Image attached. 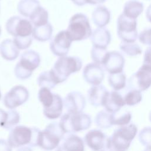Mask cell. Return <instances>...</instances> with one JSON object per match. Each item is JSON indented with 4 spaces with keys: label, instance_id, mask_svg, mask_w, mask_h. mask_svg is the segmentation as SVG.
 I'll use <instances>...</instances> for the list:
<instances>
[{
    "label": "cell",
    "instance_id": "f6af8a7d",
    "mask_svg": "<svg viewBox=\"0 0 151 151\" xmlns=\"http://www.w3.org/2000/svg\"><path fill=\"white\" fill-rule=\"evenodd\" d=\"M71 1L75 5H76L77 6H83V5L87 4L85 0H71Z\"/></svg>",
    "mask_w": 151,
    "mask_h": 151
},
{
    "label": "cell",
    "instance_id": "d6a6232c",
    "mask_svg": "<svg viewBox=\"0 0 151 151\" xmlns=\"http://www.w3.org/2000/svg\"><path fill=\"white\" fill-rule=\"evenodd\" d=\"M132 113L127 110L120 113V111L116 113H112V124L119 127L126 126L130 123L132 120Z\"/></svg>",
    "mask_w": 151,
    "mask_h": 151
},
{
    "label": "cell",
    "instance_id": "cb8c5ba5",
    "mask_svg": "<svg viewBox=\"0 0 151 151\" xmlns=\"http://www.w3.org/2000/svg\"><path fill=\"white\" fill-rule=\"evenodd\" d=\"M143 4L137 0H129L127 1L123 8L122 14L127 18L136 19L143 12Z\"/></svg>",
    "mask_w": 151,
    "mask_h": 151
},
{
    "label": "cell",
    "instance_id": "e0dca14e",
    "mask_svg": "<svg viewBox=\"0 0 151 151\" xmlns=\"http://www.w3.org/2000/svg\"><path fill=\"white\" fill-rule=\"evenodd\" d=\"M124 97L117 91H109L106 94L102 106L110 113H116L125 106Z\"/></svg>",
    "mask_w": 151,
    "mask_h": 151
},
{
    "label": "cell",
    "instance_id": "2e32d148",
    "mask_svg": "<svg viewBox=\"0 0 151 151\" xmlns=\"http://www.w3.org/2000/svg\"><path fill=\"white\" fill-rule=\"evenodd\" d=\"M107 137L101 130H89L84 137V142L91 150L101 151L106 148Z\"/></svg>",
    "mask_w": 151,
    "mask_h": 151
},
{
    "label": "cell",
    "instance_id": "681fc988",
    "mask_svg": "<svg viewBox=\"0 0 151 151\" xmlns=\"http://www.w3.org/2000/svg\"><path fill=\"white\" fill-rule=\"evenodd\" d=\"M1 97H2V95H1V90H0V100L1 99Z\"/></svg>",
    "mask_w": 151,
    "mask_h": 151
},
{
    "label": "cell",
    "instance_id": "ab89813d",
    "mask_svg": "<svg viewBox=\"0 0 151 151\" xmlns=\"http://www.w3.org/2000/svg\"><path fill=\"white\" fill-rule=\"evenodd\" d=\"M143 64L151 67V46L148 47L144 52Z\"/></svg>",
    "mask_w": 151,
    "mask_h": 151
},
{
    "label": "cell",
    "instance_id": "5bb4252c",
    "mask_svg": "<svg viewBox=\"0 0 151 151\" xmlns=\"http://www.w3.org/2000/svg\"><path fill=\"white\" fill-rule=\"evenodd\" d=\"M64 107L69 113H78L83 112L86 105V100L84 95L77 91L68 93L63 100Z\"/></svg>",
    "mask_w": 151,
    "mask_h": 151
},
{
    "label": "cell",
    "instance_id": "f546056e",
    "mask_svg": "<svg viewBox=\"0 0 151 151\" xmlns=\"http://www.w3.org/2000/svg\"><path fill=\"white\" fill-rule=\"evenodd\" d=\"M95 124L100 129H109L113 126L112 113L108 111L101 110L99 111L94 117Z\"/></svg>",
    "mask_w": 151,
    "mask_h": 151
},
{
    "label": "cell",
    "instance_id": "74e56055",
    "mask_svg": "<svg viewBox=\"0 0 151 151\" xmlns=\"http://www.w3.org/2000/svg\"><path fill=\"white\" fill-rule=\"evenodd\" d=\"M13 41L19 50H25L29 48L31 45L32 37V35L28 37H14Z\"/></svg>",
    "mask_w": 151,
    "mask_h": 151
},
{
    "label": "cell",
    "instance_id": "52a82bcc",
    "mask_svg": "<svg viewBox=\"0 0 151 151\" xmlns=\"http://www.w3.org/2000/svg\"><path fill=\"white\" fill-rule=\"evenodd\" d=\"M40 63L41 58L37 52L32 50L24 52L14 68L15 77L21 80L29 78Z\"/></svg>",
    "mask_w": 151,
    "mask_h": 151
},
{
    "label": "cell",
    "instance_id": "ffe728a7",
    "mask_svg": "<svg viewBox=\"0 0 151 151\" xmlns=\"http://www.w3.org/2000/svg\"><path fill=\"white\" fill-rule=\"evenodd\" d=\"M109 91L103 85L92 86L87 91V100L94 107L102 106L104 98Z\"/></svg>",
    "mask_w": 151,
    "mask_h": 151
},
{
    "label": "cell",
    "instance_id": "4dcf8cb0",
    "mask_svg": "<svg viewBox=\"0 0 151 151\" xmlns=\"http://www.w3.org/2000/svg\"><path fill=\"white\" fill-rule=\"evenodd\" d=\"M55 94L52 93L50 89L41 87L38 90V99L43 106V109L48 108L54 102Z\"/></svg>",
    "mask_w": 151,
    "mask_h": 151
},
{
    "label": "cell",
    "instance_id": "7bdbcfd3",
    "mask_svg": "<svg viewBox=\"0 0 151 151\" xmlns=\"http://www.w3.org/2000/svg\"><path fill=\"white\" fill-rule=\"evenodd\" d=\"M86 4L90 5H98L104 3L106 0H85Z\"/></svg>",
    "mask_w": 151,
    "mask_h": 151
},
{
    "label": "cell",
    "instance_id": "bcb514c9",
    "mask_svg": "<svg viewBox=\"0 0 151 151\" xmlns=\"http://www.w3.org/2000/svg\"><path fill=\"white\" fill-rule=\"evenodd\" d=\"M16 151H33L31 147L29 146H23L18 148Z\"/></svg>",
    "mask_w": 151,
    "mask_h": 151
},
{
    "label": "cell",
    "instance_id": "7dc6e473",
    "mask_svg": "<svg viewBox=\"0 0 151 151\" xmlns=\"http://www.w3.org/2000/svg\"><path fill=\"white\" fill-rule=\"evenodd\" d=\"M143 151H151V147H146Z\"/></svg>",
    "mask_w": 151,
    "mask_h": 151
},
{
    "label": "cell",
    "instance_id": "60d3db41",
    "mask_svg": "<svg viewBox=\"0 0 151 151\" xmlns=\"http://www.w3.org/2000/svg\"><path fill=\"white\" fill-rule=\"evenodd\" d=\"M12 147L9 144L8 140L0 139V151H12Z\"/></svg>",
    "mask_w": 151,
    "mask_h": 151
},
{
    "label": "cell",
    "instance_id": "c3c4849f",
    "mask_svg": "<svg viewBox=\"0 0 151 151\" xmlns=\"http://www.w3.org/2000/svg\"><path fill=\"white\" fill-rule=\"evenodd\" d=\"M149 121L151 123V110H150V112L149 113Z\"/></svg>",
    "mask_w": 151,
    "mask_h": 151
},
{
    "label": "cell",
    "instance_id": "ba28073f",
    "mask_svg": "<svg viewBox=\"0 0 151 151\" xmlns=\"http://www.w3.org/2000/svg\"><path fill=\"white\" fill-rule=\"evenodd\" d=\"M117 34L122 42H135L139 35L137 20L120 14L117 19Z\"/></svg>",
    "mask_w": 151,
    "mask_h": 151
},
{
    "label": "cell",
    "instance_id": "484cf974",
    "mask_svg": "<svg viewBox=\"0 0 151 151\" xmlns=\"http://www.w3.org/2000/svg\"><path fill=\"white\" fill-rule=\"evenodd\" d=\"M41 6L38 0H21L17 5L18 12L25 17H29L32 13Z\"/></svg>",
    "mask_w": 151,
    "mask_h": 151
},
{
    "label": "cell",
    "instance_id": "5b68a950",
    "mask_svg": "<svg viewBox=\"0 0 151 151\" xmlns=\"http://www.w3.org/2000/svg\"><path fill=\"white\" fill-rule=\"evenodd\" d=\"M64 134L59 123L51 122L44 129L40 130L37 147L46 151L52 150L59 146L64 137Z\"/></svg>",
    "mask_w": 151,
    "mask_h": 151
},
{
    "label": "cell",
    "instance_id": "f1b7e54d",
    "mask_svg": "<svg viewBox=\"0 0 151 151\" xmlns=\"http://www.w3.org/2000/svg\"><path fill=\"white\" fill-rule=\"evenodd\" d=\"M37 84L40 88L45 87L50 90L58 84L51 70L41 73L37 78Z\"/></svg>",
    "mask_w": 151,
    "mask_h": 151
},
{
    "label": "cell",
    "instance_id": "44dd1931",
    "mask_svg": "<svg viewBox=\"0 0 151 151\" xmlns=\"http://www.w3.org/2000/svg\"><path fill=\"white\" fill-rule=\"evenodd\" d=\"M91 19L94 24L98 28H103L110 21L111 12L104 5H98L93 10Z\"/></svg>",
    "mask_w": 151,
    "mask_h": 151
},
{
    "label": "cell",
    "instance_id": "836d02e7",
    "mask_svg": "<svg viewBox=\"0 0 151 151\" xmlns=\"http://www.w3.org/2000/svg\"><path fill=\"white\" fill-rule=\"evenodd\" d=\"M142 99V91L136 89H129L124 96L125 104L128 106H133L140 103Z\"/></svg>",
    "mask_w": 151,
    "mask_h": 151
},
{
    "label": "cell",
    "instance_id": "8992f818",
    "mask_svg": "<svg viewBox=\"0 0 151 151\" xmlns=\"http://www.w3.org/2000/svg\"><path fill=\"white\" fill-rule=\"evenodd\" d=\"M66 31L73 41L86 40L90 37L93 32L88 18L83 13H77L71 17Z\"/></svg>",
    "mask_w": 151,
    "mask_h": 151
},
{
    "label": "cell",
    "instance_id": "30bf717a",
    "mask_svg": "<svg viewBox=\"0 0 151 151\" xmlns=\"http://www.w3.org/2000/svg\"><path fill=\"white\" fill-rule=\"evenodd\" d=\"M5 29L14 37L31 36L33 31L32 24L29 20L19 16L10 17L5 24Z\"/></svg>",
    "mask_w": 151,
    "mask_h": 151
},
{
    "label": "cell",
    "instance_id": "e575fe53",
    "mask_svg": "<svg viewBox=\"0 0 151 151\" xmlns=\"http://www.w3.org/2000/svg\"><path fill=\"white\" fill-rule=\"evenodd\" d=\"M20 121V115L15 110H9L7 111V116L5 122L2 128L6 130H11L17 126Z\"/></svg>",
    "mask_w": 151,
    "mask_h": 151
},
{
    "label": "cell",
    "instance_id": "4fadbf2b",
    "mask_svg": "<svg viewBox=\"0 0 151 151\" xmlns=\"http://www.w3.org/2000/svg\"><path fill=\"white\" fill-rule=\"evenodd\" d=\"M124 65V57L117 51H108L101 64L104 70L109 74L123 72Z\"/></svg>",
    "mask_w": 151,
    "mask_h": 151
},
{
    "label": "cell",
    "instance_id": "816d5d0a",
    "mask_svg": "<svg viewBox=\"0 0 151 151\" xmlns=\"http://www.w3.org/2000/svg\"><path fill=\"white\" fill-rule=\"evenodd\" d=\"M101 151H105V150H101Z\"/></svg>",
    "mask_w": 151,
    "mask_h": 151
},
{
    "label": "cell",
    "instance_id": "9c48e42d",
    "mask_svg": "<svg viewBox=\"0 0 151 151\" xmlns=\"http://www.w3.org/2000/svg\"><path fill=\"white\" fill-rule=\"evenodd\" d=\"M129 89L144 91L151 86V67L143 64L127 81Z\"/></svg>",
    "mask_w": 151,
    "mask_h": 151
},
{
    "label": "cell",
    "instance_id": "8fae6325",
    "mask_svg": "<svg viewBox=\"0 0 151 151\" xmlns=\"http://www.w3.org/2000/svg\"><path fill=\"white\" fill-rule=\"evenodd\" d=\"M29 97L28 89L22 85L12 87L4 96L3 103L9 110H14L27 101Z\"/></svg>",
    "mask_w": 151,
    "mask_h": 151
},
{
    "label": "cell",
    "instance_id": "3957f363",
    "mask_svg": "<svg viewBox=\"0 0 151 151\" xmlns=\"http://www.w3.org/2000/svg\"><path fill=\"white\" fill-rule=\"evenodd\" d=\"M81 60L75 56H64L57 59L50 70L57 84L65 81L73 73L79 71L82 68Z\"/></svg>",
    "mask_w": 151,
    "mask_h": 151
},
{
    "label": "cell",
    "instance_id": "d590c367",
    "mask_svg": "<svg viewBox=\"0 0 151 151\" xmlns=\"http://www.w3.org/2000/svg\"><path fill=\"white\" fill-rule=\"evenodd\" d=\"M139 142L144 146L151 147V127H145L139 132L138 135Z\"/></svg>",
    "mask_w": 151,
    "mask_h": 151
},
{
    "label": "cell",
    "instance_id": "ee69618b",
    "mask_svg": "<svg viewBox=\"0 0 151 151\" xmlns=\"http://www.w3.org/2000/svg\"><path fill=\"white\" fill-rule=\"evenodd\" d=\"M146 18L147 20L151 23V4L147 6L146 10Z\"/></svg>",
    "mask_w": 151,
    "mask_h": 151
},
{
    "label": "cell",
    "instance_id": "b9f144b4",
    "mask_svg": "<svg viewBox=\"0 0 151 151\" xmlns=\"http://www.w3.org/2000/svg\"><path fill=\"white\" fill-rule=\"evenodd\" d=\"M7 116V111H5L0 108V127H2L4 124Z\"/></svg>",
    "mask_w": 151,
    "mask_h": 151
},
{
    "label": "cell",
    "instance_id": "d4e9b609",
    "mask_svg": "<svg viewBox=\"0 0 151 151\" xmlns=\"http://www.w3.org/2000/svg\"><path fill=\"white\" fill-rule=\"evenodd\" d=\"M52 31V26L50 23L48 22L44 25L34 27L33 28L32 36L38 41L45 42L51 39Z\"/></svg>",
    "mask_w": 151,
    "mask_h": 151
},
{
    "label": "cell",
    "instance_id": "9a60e30c",
    "mask_svg": "<svg viewBox=\"0 0 151 151\" xmlns=\"http://www.w3.org/2000/svg\"><path fill=\"white\" fill-rule=\"evenodd\" d=\"M104 76V70L102 65L94 62L87 64L83 70L84 80L92 86L101 84Z\"/></svg>",
    "mask_w": 151,
    "mask_h": 151
},
{
    "label": "cell",
    "instance_id": "6da1fadb",
    "mask_svg": "<svg viewBox=\"0 0 151 151\" xmlns=\"http://www.w3.org/2000/svg\"><path fill=\"white\" fill-rule=\"evenodd\" d=\"M137 127L133 123L120 126L107 137L106 148L108 151H127L137 133Z\"/></svg>",
    "mask_w": 151,
    "mask_h": 151
},
{
    "label": "cell",
    "instance_id": "f35d334b",
    "mask_svg": "<svg viewBox=\"0 0 151 151\" xmlns=\"http://www.w3.org/2000/svg\"><path fill=\"white\" fill-rule=\"evenodd\" d=\"M138 39L140 43L143 45L151 46V27L146 28L142 31L139 35Z\"/></svg>",
    "mask_w": 151,
    "mask_h": 151
},
{
    "label": "cell",
    "instance_id": "277c9868",
    "mask_svg": "<svg viewBox=\"0 0 151 151\" xmlns=\"http://www.w3.org/2000/svg\"><path fill=\"white\" fill-rule=\"evenodd\" d=\"M90 116L83 112L65 113L61 116L59 124L64 133L73 134L88 129L91 125Z\"/></svg>",
    "mask_w": 151,
    "mask_h": 151
},
{
    "label": "cell",
    "instance_id": "4316f807",
    "mask_svg": "<svg viewBox=\"0 0 151 151\" xmlns=\"http://www.w3.org/2000/svg\"><path fill=\"white\" fill-rule=\"evenodd\" d=\"M107 80L110 86L117 91L124 88L127 84V77L123 72L109 74Z\"/></svg>",
    "mask_w": 151,
    "mask_h": 151
},
{
    "label": "cell",
    "instance_id": "7a4b0ae2",
    "mask_svg": "<svg viewBox=\"0 0 151 151\" xmlns=\"http://www.w3.org/2000/svg\"><path fill=\"white\" fill-rule=\"evenodd\" d=\"M40 132V130L37 127L16 126L10 130L7 140L12 148L23 146L37 147Z\"/></svg>",
    "mask_w": 151,
    "mask_h": 151
},
{
    "label": "cell",
    "instance_id": "f907efd6",
    "mask_svg": "<svg viewBox=\"0 0 151 151\" xmlns=\"http://www.w3.org/2000/svg\"><path fill=\"white\" fill-rule=\"evenodd\" d=\"M1 34V26H0V35Z\"/></svg>",
    "mask_w": 151,
    "mask_h": 151
},
{
    "label": "cell",
    "instance_id": "1f68e13d",
    "mask_svg": "<svg viewBox=\"0 0 151 151\" xmlns=\"http://www.w3.org/2000/svg\"><path fill=\"white\" fill-rule=\"evenodd\" d=\"M119 48L123 54L130 56L134 57L139 55L142 52V49L137 43H126L121 42L119 45Z\"/></svg>",
    "mask_w": 151,
    "mask_h": 151
},
{
    "label": "cell",
    "instance_id": "d6986e66",
    "mask_svg": "<svg viewBox=\"0 0 151 151\" xmlns=\"http://www.w3.org/2000/svg\"><path fill=\"white\" fill-rule=\"evenodd\" d=\"M93 47L107 49L111 40L109 30L104 27L95 29L90 37Z\"/></svg>",
    "mask_w": 151,
    "mask_h": 151
},
{
    "label": "cell",
    "instance_id": "7402d4cb",
    "mask_svg": "<svg viewBox=\"0 0 151 151\" xmlns=\"http://www.w3.org/2000/svg\"><path fill=\"white\" fill-rule=\"evenodd\" d=\"M0 54L7 61L15 60L19 54V50L15 45L13 40L5 39L0 44Z\"/></svg>",
    "mask_w": 151,
    "mask_h": 151
},
{
    "label": "cell",
    "instance_id": "83f0119b",
    "mask_svg": "<svg viewBox=\"0 0 151 151\" xmlns=\"http://www.w3.org/2000/svg\"><path fill=\"white\" fill-rule=\"evenodd\" d=\"M29 19L34 27L44 25L48 22V11L41 6H40L32 13Z\"/></svg>",
    "mask_w": 151,
    "mask_h": 151
},
{
    "label": "cell",
    "instance_id": "ac0fdd59",
    "mask_svg": "<svg viewBox=\"0 0 151 151\" xmlns=\"http://www.w3.org/2000/svg\"><path fill=\"white\" fill-rule=\"evenodd\" d=\"M55 151H85L82 138L74 134H69L64 137Z\"/></svg>",
    "mask_w": 151,
    "mask_h": 151
},
{
    "label": "cell",
    "instance_id": "8d00e7d4",
    "mask_svg": "<svg viewBox=\"0 0 151 151\" xmlns=\"http://www.w3.org/2000/svg\"><path fill=\"white\" fill-rule=\"evenodd\" d=\"M107 52L108 51L107 49L99 48L93 47L91 50V58L94 63L101 65Z\"/></svg>",
    "mask_w": 151,
    "mask_h": 151
},
{
    "label": "cell",
    "instance_id": "7c38bea8",
    "mask_svg": "<svg viewBox=\"0 0 151 151\" xmlns=\"http://www.w3.org/2000/svg\"><path fill=\"white\" fill-rule=\"evenodd\" d=\"M73 41L66 30L58 32L52 39L50 48L52 54L58 57L66 56L69 52Z\"/></svg>",
    "mask_w": 151,
    "mask_h": 151
},
{
    "label": "cell",
    "instance_id": "603a6c76",
    "mask_svg": "<svg viewBox=\"0 0 151 151\" xmlns=\"http://www.w3.org/2000/svg\"><path fill=\"white\" fill-rule=\"evenodd\" d=\"M63 109V99L59 94L55 93L53 103L48 108L43 109V114L48 119L55 120L61 116Z\"/></svg>",
    "mask_w": 151,
    "mask_h": 151
}]
</instances>
